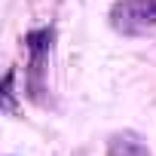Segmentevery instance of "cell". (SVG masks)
Masks as SVG:
<instances>
[{"instance_id": "cell-1", "label": "cell", "mask_w": 156, "mask_h": 156, "mask_svg": "<svg viewBox=\"0 0 156 156\" xmlns=\"http://www.w3.org/2000/svg\"><path fill=\"white\" fill-rule=\"evenodd\" d=\"M110 25L129 37L156 28V0H116L110 6Z\"/></svg>"}, {"instance_id": "cell-2", "label": "cell", "mask_w": 156, "mask_h": 156, "mask_svg": "<svg viewBox=\"0 0 156 156\" xmlns=\"http://www.w3.org/2000/svg\"><path fill=\"white\" fill-rule=\"evenodd\" d=\"M28 43V52H31V92L40 95V76H43V64H46V55H49V46H52V28H40V31H31L25 37Z\"/></svg>"}, {"instance_id": "cell-3", "label": "cell", "mask_w": 156, "mask_h": 156, "mask_svg": "<svg viewBox=\"0 0 156 156\" xmlns=\"http://www.w3.org/2000/svg\"><path fill=\"white\" fill-rule=\"evenodd\" d=\"M107 156H153L135 132H116L107 138Z\"/></svg>"}, {"instance_id": "cell-4", "label": "cell", "mask_w": 156, "mask_h": 156, "mask_svg": "<svg viewBox=\"0 0 156 156\" xmlns=\"http://www.w3.org/2000/svg\"><path fill=\"white\" fill-rule=\"evenodd\" d=\"M12 80H16V70H6V76H3V107H6V110H12V98H16Z\"/></svg>"}]
</instances>
